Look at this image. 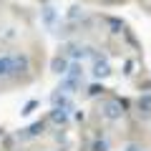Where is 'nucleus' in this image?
Listing matches in <instances>:
<instances>
[{
	"mask_svg": "<svg viewBox=\"0 0 151 151\" xmlns=\"http://www.w3.org/2000/svg\"><path fill=\"white\" fill-rule=\"evenodd\" d=\"M124 108H126V101H108L106 103V119H111V121L121 119Z\"/></svg>",
	"mask_w": 151,
	"mask_h": 151,
	"instance_id": "obj_1",
	"label": "nucleus"
},
{
	"mask_svg": "<svg viewBox=\"0 0 151 151\" xmlns=\"http://www.w3.org/2000/svg\"><path fill=\"white\" fill-rule=\"evenodd\" d=\"M28 70V58L25 55H10V73H25Z\"/></svg>",
	"mask_w": 151,
	"mask_h": 151,
	"instance_id": "obj_2",
	"label": "nucleus"
},
{
	"mask_svg": "<svg viewBox=\"0 0 151 151\" xmlns=\"http://www.w3.org/2000/svg\"><path fill=\"white\" fill-rule=\"evenodd\" d=\"M93 73H96L98 78H106V76L111 73V65H108L106 60H96V65H93Z\"/></svg>",
	"mask_w": 151,
	"mask_h": 151,
	"instance_id": "obj_3",
	"label": "nucleus"
},
{
	"mask_svg": "<svg viewBox=\"0 0 151 151\" xmlns=\"http://www.w3.org/2000/svg\"><path fill=\"white\" fill-rule=\"evenodd\" d=\"M10 73V55H3L0 58V76H8Z\"/></svg>",
	"mask_w": 151,
	"mask_h": 151,
	"instance_id": "obj_4",
	"label": "nucleus"
},
{
	"mask_svg": "<svg viewBox=\"0 0 151 151\" xmlns=\"http://www.w3.org/2000/svg\"><path fill=\"white\" fill-rule=\"evenodd\" d=\"M50 119H53L55 124H65V119H68V113H65V111H60V108H55V111L50 113Z\"/></svg>",
	"mask_w": 151,
	"mask_h": 151,
	"instance_id": "obj_5",
	"label": "nucleus"
},
{
	"mask_svg": "<svg viewBox=\"0 0 151 151\" xmlns=\"http://www.w3.org/2000/svg\"><path fill=\"white\" fill-rule=\"evenodd\" d=\"M38 134H43V121H38V124H33L30 129H28V134H23V136H38Z\"/></svg>",
	"mask_w": 151,
	"mask_h": 151,
	"instance_id": "obj_6",
	"label": "nucleus"
},
{
	"mask_svg": "<svg viewBox=\"0 0 151 151\" xmlns=\"http://www.w3.org/2000/svg\"><path fill=\"white\" fill-rule=\"evenodd\" d=\"M65 65H68L65 58H55L53 60V70H55V73H65Z\"/></svg>",
	"mask_w": 151,
	"mask_h": 151,
	"instance_id": "obj_7",
	"label": "nucleus"
},
{
	"mask_svg": "<svg viewBox=\"0 0 151 151\" xmlns=\"http://www.w3.org/2000/svg\"><path fill=\"white\" fill-rule=\"evenodd\" d=\"M103 91H106L103 86H98V83H93V86L88 88V96H98V93H103Z\"/></svg>",
	"mask_w": 151,
	"mask_h": 151,
	"instance_id": "obj_8",
	"label": "nucleus"
},
{
	"mask_svg": "<svg viewBox=\"0 0 151 151\" xmlns=\"http://www.w3.org/2000/svg\"><path fill=\"white\" fill-rule=\"evenodd\" d=\"M93 151H106L108 146H106V141H93V146H91Z\"/></svg>",
	"mask_w": 151,
	"mask_h": 151,
	"instance_id": "obj_9",
	"label": "nucleus"
},
{
	"mask_svg": "<svg viewBox=\"0 0 151 151\" xmlns=\"http://www.w3.org/2000/svg\"><path fill=\"white\" fill-rule=\"evenodd\" d=\"M53 8H45V20H48V23H53Z\"/></svg>",
	"mask_w": 151,
	"mask_h": 151,
	"instance_id": "obj_10",
	"label": "nucleus"
},
{
	"mask_svg": "<svg viewBox=\"0 0 151 151\" xmlns=\"http://www.w3.org/2000/svg\"><path fill=\"white\" fill-rule=\"evenodd\" d=\"M33 108H35V101H30V103H28V106H25V111H23V113H30Z\"/></svg>",
	"mask_w": 151,
	"mask_h": 151,
	"instance_id": "obj_11",
	"label": "nucleus"
}]
</instances>
